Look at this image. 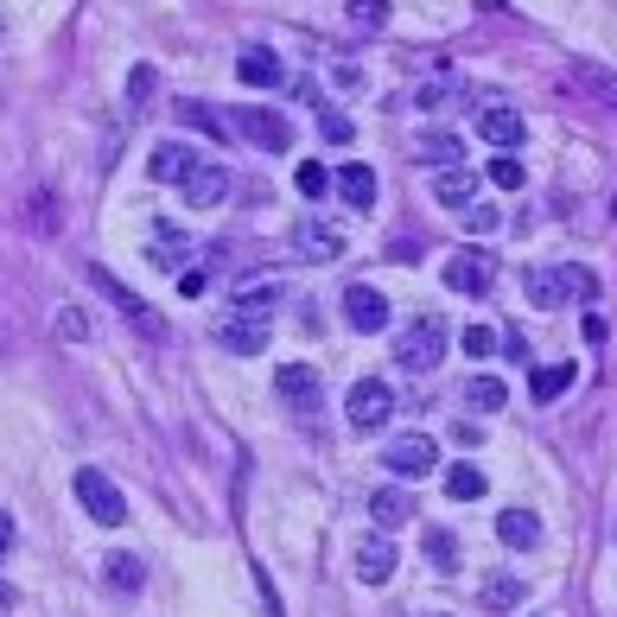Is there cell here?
<instances>
[{
	"label": "cell",
	"instance_id": "6da1fadb",
	"mask_svg": "<svg viewBox=\"0 0 617 617\" xmlns=\"http://www.w3.org/2000/svg\"><path fill=\"white\" fill-rule=\"evenodd\" d=\"M395 363H401V369H414V376H427V369H439V363H446V325H439L433 312H420L408 332L395 337Z\"/></svg>",
	"mask_w": 617,
	"mask_h": 617
},
{
	"label": "cell",
	"instance_id": "7a4b0ae2",
	"mask_svg": "<svg viewBox=\"0 0 617 617\" xmlns=\"http://www.w3.org/2000/svg\"><path fill=\"white\" fill-rule=\"evenodd\" d=\"M522 286H529V300H535L541 312L566 306V300H592V293H598V281H592L586 268H573V261H566V268H535Z\"/></svg>",
	"mask_w": 617,
	"mask_h": 617
},
{
	"label": "cell",
	"instance_id": "3957f363",
	"mask_svg": "<svg viewBox=\"0 0 617 617\" xmlns=\"http://www.w3.org/2000/svg\"><path fill=\"white\" fill-rule=\"evenodd\" d=\"M77 503L90 510V522H103V529H122V522H128V496L108 484V471H96V464L77 471Z\"/></svg>",
	"mask_w": 617,
	"mask_h": 617
},
{
	"label": "cell",
	"instance_id": "277c9868",
	"mask_svg": "<svg viewBox=\"0 0 617 617\" xmlns=\"http://www.w3.org/2000/svg\"><path fill=\"white\" fill-rule=\"evenodd\" d=\"M268 337H274L268 312L230 306V312H223V325H217V344H223V351H236V357H261V351H268Z\"/></svg>",
	"mask_w": 617,
	"mask_h": 617
},
{
	"label": "cell",
	"instance_id": "5b68a950",
	"mask_svg": "<svg viewBox=\"0 0 617 617\" xmlns=\"http://www.w3.org/2000/svg\"><path fill=\"white\" fill-rule=\"evenodd\" d=\"M293 249H300L306 261H337V255H344V223L325 217V210H312V217L293 223Z\"/></svg>",
	"mask_w": 617,
	"mask_h": 617
},
{
	"label": "cell",
	"instance_id": "8992f818",
	"mask_svg": "<svg viewBox=\"0 0 617 617\" xmlns=\"http://www.w3.org/2000/svg\"><path fill=\"white\" fill-rule=\"evenodd\" d=\"M90 281H96V293H108V300H115V312H122V318H128L134 332H147V337H166V325H159V312L147 306V300H140V293H128V286L115 281V274H108V268H90Z\"/></svg>",
	"mask_w": 617,
	"mask_h": 617
},
{
	"label": "cell",
	"instance_id": "52a82bcc",
	"mask_svg": "<svg viewBox=\"0 0 617 617\" xmlns=\"http://www.w3.org/2000/svg\"><path fill=\"white\" fill-rule=\"evenodd\" d=\"M388 471H395V478H401V484H408V478H427V471H433L439 464V446L427 433H395V446H388Z\"/></svg>",
	"mask_w": 617,
	"mask_h": 617
},
{
	"label": "cell",
	"instance_id": "ba28073f",
	"mask_svg": "<svg viewBox=\"0 0 617 617\" xmlns=\"http://www.w3.org/2000/svg\"><path fill=\"white\" fill-rule=\"evenodd\" d=\"M236 128H242V140H255L268 154H286V147H293V122H286L281 108H242Z\"/></svg>",
	"mask_w": 617,
	"mask_h": 617
},
{
	"label": "cell",
	"instance_id": "9c48e42d",
	"mask_svg": "<svg viewBox=\"0 0 617 617\" xmlns=\"http://www.w3.org/2000/svg\"><path fill=\"white\" fill-rule=\"evenodd\" d=\"M344 414H351V427H357V433H376L388 414H395V395H388V383H376V376H369V383L351 388Z\"/></svg>",
	"mask_w": 617,
	"mask_h": 617
},
{
	"label": "cell",
	"instance_id": "30bf717a",
	"mask_svg": "<svg viewBox=\"0 0 617 617\" xmlns=\"http://www.w3.org/2000/svg\"><path fill=\"white\" fill-rule=\"evenodd\" d=\"M395 566H401V554H395V541L388 535H363L357 541V579L363 586H388Z\"/></svg>",
	"mask_w": 617,
	"mask_h": 617
},
{
	"label": "cell",
	"instance_id": "8fae6325",
	"mask_svg": "<svg viewBox=\"0 0 617 617\" xmlns=\"http://www.w3.org/2000/svg\"><path fill=\"white\" fill-rule=\"evenodd\" d=\"M147 261L166 268V274H185V261H191V236H185L179 223H154V236H147Z\"/></svg>",
	"mask_w": 617,
	"mask_h": 617
},
{
	"label": "cell",
	"instance_id": "7c38bea8",
	"mask_svg": "<svg viewBox=\"0 0 617 617\" xmlns=\"http://www.w3.org/2000/svg\"><path fill=\"white\" fill-rule=\"evenodd\" d=\"M478 134H484L490 147H503V154H510V147H522V140H529V122H522L510 103H490L484 115H478Z\"/></svg>",
	"mask_w": 617,
	"mask_h": 617
},
{
	"label": "cell",
	"instance_id": "4fadbf2b",
	"mask_svg": "<svg viewBox=\"0 0 617 617\" xmlns=\"http://www.w3.org/2000/svg\"><path fill=\"white\" fill-rule=\"evenodd\" d=\"M198 166H205V159L191 154L185 140H159V147H154V159H147V172H154L159 185H185L191 172H198Z\"/></svg>",
	"mask_w": 617,
	"mask_h": 617
},
{
	"label": "cell",
	"instance_id": "5bb4252c",
	"mask_svg": "<svg viewBox=\"0 0 617 617\" xmlns=\"http://www.w3.org/2000/svg\"><path fill=\"white\" fill-rule=\"evenodd\" d=\"M446 286L452 293H464V300H478L490 286V261L478 255V249H459V255H446Z\"/></svg>",
	"mask_w": 617,
	"mask_h": 617
},
{
	"label": "cell",
	"instance_id": "9a60e30c",
	"mask_svg": "<svg viewBox=\"0 0 617 617\" xmlns=\"http://www.w3.org/2000/svg\"><path fill=\"white\" fill-rule=\"evenodd\" d=\"M274 388H281V401H293L300 414H318V376H312L306 363H281V369H274Z\"/></svg>",
	"mask_w": 617,
	"mask_h": 617
},
{
	"label": "cell",
	"instance_id": "2e32d148",
	"mask_svg": "<svg viewBox=\"0 0 617 617\" xmlns=\"http://www.w3.org/2000/svg\"><path fill=\"white\" fill-rule=\"evenodd\" d=\"M344 318H351V332H383L388 300L376 293V286H351V293H344Z\"/></svg>",
	"mask_w": 617,
	"mask_h": 617
},
{
	"label": "cell",
	"instance_id": "e0dca14e",
	"mask_svg": "<svg viewBox=\"0 0 617 617\" xmlns=\"http://www.w3.org/2000/svg\"><path fill=\"white\" fill-rule=\"evenodd\" d=\"M236 77L255 83V90H274V83L286 77L281 52H268V45H242V57H236Z\"/></svg>",
	"mask_w": 617,
	"mask_h": 617
},
{
	"label": "cell",
	"instance_id": "ac0fdd59",
	"mask_svg": "<svg viewBox=\"0 0 617 617\" xmlns=\"http://www.w3.org/2000/svg\"><path fill=\"white\" fill-rule=\"evenodd\" d=\"M223 191H230V172L205 159V166L185 179V205H191V210H217V205H223Z\"/></svg>",
	"mask_w": 617,
	"mask_h": 617
},
{
	"label": "cell",
	"instance_id": "d6986e66",
	"mask_svg": "<svg viewBox=\"0 0 617 617\" xmlns=\"http://www.w3.org/2000/svg\"><path fill=\"white\" fill-rule=\"evenodd\" d=\"M433 198H439V205H452V210L478 205V179H471L464 166H439V172H433Z\"/></svg>",
	"mask_w": 617,
	"mask_h": 617
},
{
	"label": "cell",
	"instance_id": "ffe728a7",
	"mask_svg": "<svg viewBox=\"0 0 617 617\" xmlns=\"http://www.w3.org/2000/svg\"><path fill=\"white\" fill-rule=\"evenodd\" d=\"M369 515H376V529H401L414 515V496L408 490H395V484H383L376 496H369Z\"/></svg>",
	"mask_w": 617,
	"mask_h": 617
},
{
	"label": "cell",
	"instance_id": "44dd1931",
	"mask_svg": "<svg viewBox=\"0 0 617 617\" xmlns=\"http://www.w3.org/2000/svg\"><path fill=\"white\" fill-rule=\"evenodd\" d=\"M573 83H579L586 96H598V103L617 108V71H611V64H592V57H579V64H573Z\"/></svg>",
	"mask_w": 617,
	"mask_h": 617
},
{
	"label": "cell",
	"instance_id": "7402d4cb",
	"mask_svg": "<svg viewBox=\"0 0 617 617\" xmlns=\"http://www.w3.org/2000/svg\"><path fill=\"white\" fill-rule=\"evenodd\" d=\"M496 535H503V547L522 554V547H535V541H541V522L529 510H503V515H496Z\"/></svg>",
	"mask_w": 617,
	"mask_h": 617
},
{
	"label": "cell",
	"instance_id": "603a6c76",
	"mask_svg": "<svg viewBox=\"0 0 617 617\" xmlns=\"http://www.w3.org/2000/svg\"><path fill=\"white\" fill-rule=\"evenodd\" d=\"M337 191H344L351 210H369L376 205V172H369V166H344V172H337Z\"/></svg>",
	"mask_w": 617,
	"mask_h": 617
},
{
	"label": "cell",
	"instance_id": "cb8c5ba5",
	"mask_svg": "<svg viewBox=\"0 0 617 617\" xmlns=\"http://www.w3.org/2000/svg\"><path fill=\"white\" fill-rule=\"evenodd\" d=\"M464 401L478 414H503L510 408V388H503V376H471V383H464Z\"/></svg>",
	"mask_w": 617,
	"mask_h": 617
},
{
	"label": "cell",
	"instance_id": "d4e9b609",
	"mask_svg": "<svg viewBox=\"0 0 617 617\" xmlns=\"http://www.w3.org/2000/svg\"><path fill=\"white\" fill-rule=\"evenodd\" d=\"M446 496L478 503V496H484V471H478V464H452V471H446Z\"/></svg>",
	"mask_w": 617,
	"mask_h": 617
},
{
	"label": "cell",
	"instance_id": "484cf974",
	"mask_svg": "<svg viewBox=\"0 0 617 617\" xmlns=\"http://www.w3.org/2000/svg\"><path fill=\"white\" fill-rule=\"evenodd\" d=\"M140 579H147L140 554H108V586L115 592H140Z\"/></svg>",
	"mask_w": 617,
	"mask_h": 617
},
{
	"label": "cell",
	"instance_id": "4316f807",
	"mask_svg": "<svg viewBox=\"0 0 617 617\" xmlns=\"http://www.w3.org/2000/svg\"><path fill=\"white\" fill-rule=\"evenodd\" d=\"M529 388H535V401H554V395H566V388H573V363L535 369V376H529Z\"/></svg>",
	"mask_w": 617,
	"mask_h": 617
},
{
	"label": "cell",
	"instance_id": "83f0119b",
	"mask_svg": "<svg viewBox=\"0 0 617 617\" xmlns=\"http://www.w3.org/2000/svg\"><path fill=\"white\" fill-rule=\"evenodd\" d=\"M414 147H420V154L433 159V166H459V159H464L459 134H420V140H414Z\"/></svg>",
	"mask_w": 617,
	"mask_h": 617
},
{
	"label": "cell",
	"instance_id": "f1b7e54d",
	"mask_svg": "<svg viewBox=\"0 0 617 617\" xmlns=\"http://www.w3.org/2000/svg\"><path fill=\"white\" fill-rule=\"evenodd\" d=\"M484 605L490 611H515V605H522V579H510V573L484 579Z\"/></svg>",
	"mask_w": 617,
	"mask_h": 617
},
{
	"label": "cell",
	"instance_id": "f546056e",
	"mask_svg": "<svg viewBox=\"0 0 617 617\" xmlns=\"http://www.w3.org/2000/svg\"><path fill=\"white\" fill-rule=\"evenodd\" d=\"M179 115H185V128L210 134V140H230V122H217V115H210V103H185Z\"/></svg>",
	"mask_w": 617,
	"mask_h": 617
},
{
	"label": "cell",
	"instance_id": "4dcf8cb0",
	"mask_svg": "<svg viewBox=\"0 0 617 617\" xmlns=\"http://www.w3.org/2000/svg\"><path fill=\"white\" fill-rule=\"evenodd\" d=\"M427 561H433V573H452V566H459V541L446 535V529H433V535H427Z\"/></svg>",
	"mask_w": 617,
	"mask_h": 617
},
{
	"label": "cell",
	"instance_id": "1f68e13d",
	"mask_svg": "<svg viewBox=\"0 0 617 617\" xmlns=\"http://www.w3.org/2000/svg\"><path fill=\"white\" fill-rule=\"evenodd\" d=\"M522 179H529V172H522V159H510V154L490 159V185H496V191H522Z\"/></svg>",
	"mask_w": 617,
	"mask_h": 617
},
{
	"label": "cell",
	"instance_id": "d6a6232c",
	"mask_svg": "<svg viewBox=\"0 0 617 617\" xmlns=\"http://www.w3.org/2000/svg\"><path fill=\"white\" fill-rule=\"evenodd\" d=\"M464 230H471V236L503 230V210H496V205H464Z\"/></svg>",
	"mask_w": 617,
	"mask_h": 617
},
{
	"label": "cell",
	"instance_id": "836d02e7",
	"mask_svg": "<svg viewBox=\"0 0 617 617\" xmlns=\"http://www.w3.org/2000/svg\"><path fill=\"white\" fill-rule=\"evenodd\" d=\"M351 20H357L363 32H376L388 20V0H351Z\"/></svg>",
	"mask_w": 617,
	"mask_h": 617
},
{
	"label": "cell",
	"instance_id": "e575fe53",
	"mask_svg": "<svg viewBox=\"0 0 617 617\" xmlns=\"http://www.w3.org/2000/svg\"><path fill=\"white\" fill-rule=\"evenodd\" d=\"M293 179H300V191H306V198H325V191H332V172H325V166H300V172H293Z\"/></svg>",
	"mask_w": 617,
	"mask_h": 617
},
{
	"label": "cell",
	"instance_id": "d590c367",
	"mask_svg": "<svg viewBox=\"0 0 617 617\" xmlns=\"http://www.w3.org/2000/svg\"><path fill=\"white\" fill-rule=\"evenodd\" d=\"M57 332L71 337V344H83V337H90V318H83V306H57Z\"/></svg>",
	"mask_w": 617,
	"mask_h": 617
},
{
	"label": "cell",
	"instance_id": "8d00e7d4",
	"mask_svg": "<svg viewBox=\"0 0 617 617\" xmlns=\"http://www.w3.org/2000/svg\"><path fill=\"white\" fill-rule=\"evenodd\" d=\"M318 134H325V140H344V147H351V115L325 108V115H318Z\"/></svg>",
	"mask_w": 617,
	"mask_h": 617
},
{
	"label": "cell",
	"instance_id": "74e56055",
	"mask_svg": "<svg viewBox=\"0 0 617 617\" xmlns=\"http://www.w3.org/2000/svg\"><path fill=\"white\" fill-rule=\"evenodd\" d=\"M459 344L471 351V357H490V351H496V332H490V325H471V332H464Z\"/></svg>",
	"mask_w": 617,
	"mask_h": 617
},
{
	"label": "cell",
	"instance_id": "f35d334b",
	"mask_svg": "<svg viewBox=\"0 0 617 617\" xmlns=\"http://www.w3.org/2000/svg\"><path fill=\"white\" fill-rule=\"evenodd\" d=\"M154 71H147V64H140V71H134V77H128V96H134V103H147V96H154Z\"/></svg>",
	"mask_w": 617,
	"mask_h": 617
},
{
	"label": "cell",
	"instance_id": "ab89813d",
	"mask_svg": "<svg viewBox=\"0 0 617 617\" xmlns=\"http://www.w3.org/2000/svg\"><path fill=\"white\" fill-rule=\"evenodd\" d=\"M179 293H185V300H198V293H205V274H198V268H185V274H179Z\"/></svg>",
	"mask_w": 617,
	"mask_h": 617
},
{
	"label": "cell",
	"instance_id": "60d3db41",
	"mask_svg": "<svg viewBox=\"0 0 617 617\" xmlns=\"http://www.w3.org/2000/svg\"><path fill=\"white\" fill-rule=\"evenodd\" d=\"M7 547H13V515H0V561H7Z\"/></svg>",
	"mask_w": 617,
	"mask_h": 617
},
{
	"label": "cell",
	"instance_id": "b9f144b4",
	"mask_svg": "<svg viewBox=\"0 0 617 617\" xmlns=\"http://www.w3.org/2000/svg\"><path fill=\"white\" fill-rule=\"evenodd\" d=\"M13 605H20V592H13V586H0V611H13Z\"/></svg>",
	"mask_w": 617,
	"mask_h": 617
}]
</instances>
